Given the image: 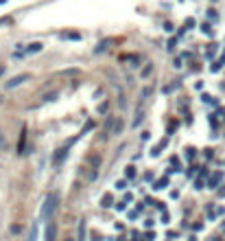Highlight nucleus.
<instances>
[{
	"mask_svg": "<svg viewBox=\"0 0 225 241\" xmlns=\"http://www.w3.org/2000/svg\"><path fill=\"white\" fill-rule=\"evenodd\" d=\"M57 204H59V197H57V193H48L46 195V200H44V204H42V210H40V219L42 221H46L55 210H57Z\"/></svg>",
	"mask_w": 225,
	"mask_h": 241,
	"instance_id": "1",
	"label": "nucleus"
},
{
	"mask_svg": "<svg viewBox=\"0 0 225 241\" xmlns=\"http://www.w3.org/2000/svg\"><path fill=\"white\" fill-rule=\"evenodd\" d=\"M26 79H29V75H26V72H24V75H18V77H13L11 81H7V83H5V88H7V90L18 88V86H20V83H24Z\"/></svg>",
	"mask_w": 225,
	"mask_h": 241,
	"instance_id": "2",
	"label": "nucleus"
},
{
	"mask_svg": "<svg viewBox=\"0 0 225 241\" xmlns=\"http://www.w3.org/2000/svg\"><path fill=\"white\" fill-rule=\"evenodd\" d=\"M55 235H57V224L48 221V226H46V241H55Z\"/></svg>",
	"mask_w": 225,
	"mask_h": 241,
	"instance_id": "3",
	"label": "nucleus"
},
{
	"mask_svg": "<svg viewBox=\"0 0 225 241\" xmlns=\"http://www.w3.org/2000/svg\"><path fill=\"white\" fill-rule=\"evenodd\" d=\"M66 156H68V145L61 147V149H57V154H55V158H53V162H55V164H61V162L66 160Z\"/></svg>",
	"mask_w": 225,
	"mask_h": 241,
	"instance_id": "4",
	"label": "nucleus"
},
{
	"mask_svg": "<svg viewBox=\"0 0 225 241\" xmlns=\"http://www.w3.org/2000/svg\"><path fill=\"white\" fill-rule=\"evenodd\" d=\"M59 38L61 40H81V33H77V31H63Z\"/></svg>",
	"mask_w": 225,
	"mask_h": 241,
	"instance_id": "5",
	"label": "nucleus"
},
{
	"mask_svg": "<svg viewBox=\"0 0 225 241\" xmlns=\"http://www.w3.org/2000/svg\"><path fill=\"white\" fill-rule=\"evenodd\" d=\"M42 48H44V44H42V42H33V44H29L26 53H29V55H35V53H40Z\"/></svg>",
	"mask_w": 225,
	"mask_h": 241,
	"instance_id": "6",
	"label": "nucleus"
},
{
	"mask_svg": "<svg viewBox=\"0 0 225 241\" xmlns=\"http://www.w3.org/2000/svg\"><path fill=\"white\" fill-rule=\"evenodd\" d=\"M24 147H26V129L22 127V132H20V140H18V151H24Z\"/></svg>",
	"mask_w": 225,
	"mask_h": 241,
	"instance_id": "7",
	"label": "nucleus"
},
{
	"mask_svg": "<svg viewBox=\"0 0 225 241\" xmlns=\"http://www.w3.org/2000/svg\"><path fill=\"white\" fill-rule=\"evenodd\" d=\"M221 178H223V173H221V171L214 173L212 178H210V189H217V187H219V182H221Z\"/></svg>",
	"mask_w": 225,
	"mask_h": 241,
	"instance_id": "8",
	"label": "nucleus"
},
{
	"mask_svg": "<svg viewBox=\"0 0 225 241\" xmlns=\"http://www.w3.org/2000/svg\"><path fill=\"white\" fill-rule=\"evenodd\" d=\"M166 184H168V180H166V178H162V180H157V182L153 184V189H155V191H160V189H164V187H166Z\"/></svg>",
	"mask_w": 225,
	"mask_h": 241,
	"instance_id": "9",
	"label": "nucleus"
},
{
	"mask_svg": "<svg viewBox=\"0 0 225 241\" xmlns=\"http://www.w3.org/2000/svg\"><path fill=\"white\" fill-rule=\"evenodd\" d=\"M35 239H37V224L31 226V233H29V239L26 241H35Z\"/></svg>",
	"mask_w": 225,
	"mask_h": 241,
	"instance_id": "10",
	"label": "nucleus"
},
{
	"mask_svg": "<svg viewBox=\"0 0 225 241\" xmlns=\"http://www.w3.org/2000/svg\"><path fill=\"white\" fill-rule=\"evenodd\" d=\"M111 202H114V200H111V195H103V200H101V206H111Z\"/></svg>",
	"mask_w": 225,
	"mask_h": 241,
	"instance_id": "11",
	"label": "nucleus"
},
{
	"mask_svg": "<svg viewBox=\"0 0 225 241\" xmlns=\"http://www.w3.org/2000/svg\"><path fill=\"white\" fill-rule=\"evenodd\" d=\"M125 175H127V180H133V178H136V169H133V167H127Z\"/></svg>",
	"mask_w": 225,
	"mask_h": 241,
	"instance_id": "12",
	"label": "nucleus"
},
{
	"mask_svg": "<svg viewBox=\"0 0 225 241\" xmlns=\"http://www.w3.org/2000/svg\"><path fill=\"white\" fill-rule=\"evenodd\" d=\"M83 235H85V224H79V241H83Z\"/></svg>",
	"mask_w": 225,
	"mask_h": 241,
	"instance_id": "13",
	"label": "nucleus"
},
{
	"mask_svg": "<svg viewBox=\"0 0 225 241\" xmlns=\"http://www.w3.org/2000/svg\"><path fill=\"white\" fill-rule=\"evenodd\" d=\"M44 99H46V101H55V99H57V92H50V94H46Z\"/></svg>",
	"mask_w": 225,
	"mask_h": 241,
	"instance_id": "14",
	"label": "nucleus"
},
{
	"mask_svg": "<svg viewBox=\"0 0 225 241\" xmlns=\"http://www.w3.org/2000/svg\"><path fill=\"white\" fill-rule=\"evenodd\" d=\"M194 187H197V189H201V187H203V180H201V178H199V180H194Z\"/></svg>",
	"mask_w": 225,
	"mask_h": 241,
	"instance_id": "15",
	"label": "nucleus"
},
{
	"mask_svg": "<svg viewBox=\"0 0 225 241\" xmlns=\"http://www.w3.org/2000/svg\"><path fill=\"white\" fill-rule=\"evenodd\" d=\"M63 241H74V239H72V237H68V239H63Z\"/></svg>",
	"mask_w": 225,
	"mask_h": 241,
	"instance_id": "16",
	"label": "nucleus"
},
{
	"mask_svg": "<svg viewBox=\"0 0 225 241\" xmlns=\"http://www.w3.org/2000/svg\"><path fill=\"white\" fill-rule=\"evenodd\" d=\"M0 101H2V99H0Z\"/></svg>",
	"mask_w": 225,
	"mask_h": 241,
	"instance_id": "17",
	"label": "nucleus"
}]
</instances>
